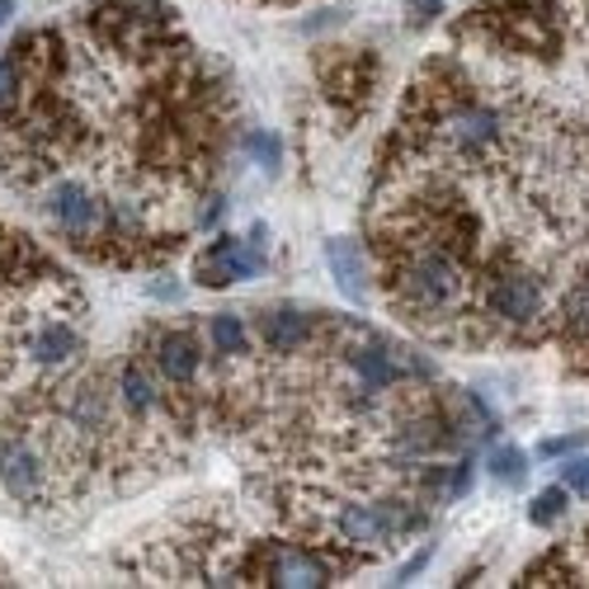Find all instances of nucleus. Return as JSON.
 <instances>
[{"label": "nucleus", "instance_id": "1", "mask_svg": "<svg viewBox=\"0 0 589 589\" xmlns=\"http://www.w3.org/2000/svg\"><path fill=\"white\" fill-rule=\"evenodd\" d=\"M387 293L396 302V312L410 316V321L467 316V269L434 236H416L406 250H396Z\"/></svg>", "mask_w": 589, "mask_h": 589}, {"label": "nucleus", "instance_id": "2", "mask_svg": "<svg viewBox=\"0 0 589 589\" xmlns=\"http://www.w3.org/2000/svg\"><path fill=\"white\" fill-rule=\"evenodd\" d=\"M509 137V123H505V109L476 100V94H443V100L429 109L424 118V141L434 147L443 161H457V166H482L490 161V151H500Z\"/></svg>", "mask_w": 589, "mask_h": 589}, {"label": "nucleus", "instance_id": "3", "mask_svg": "<svg viewBox=\"0 0 589 589\" xmlns=\"http://www.w3.org/2000/svg\"><path fill=\"white\" fill-rule=\"evenodd\" d=\"M61 486H67V472L57 467V457L43 449V439L34 443L24 429H10L0 439V490L24 505V509H43L61 500Z\"/></svg>", "mask_w": 589, "mask_h": 589}, {"label": "nucleus", "instance_id": "4", "mask_svg": "<svg viewBox=\"0 0 589 589\" xmlns=\"http://www.w3.org/2000/svg\"><path fill=\"white\" fill-rule=\"evenodd\" d=\"M5 344H10V354H24V363L38 373H57L86 354V336L61 312H43L34 321L14 326Z\"/></svg>", "mask_w": 589, "mask_h": 589}, {"label": "nucleus", "instance_id": "5", "mask_svg": "<svg viewBox=\"0 0 589 589\" xmlns=\"http://www.w3.org/2000/svg\"><path fill=\"white\" fill-rule=\"evenodd\" d=\"M38 208L71 246L100 241V194L76 174H57V180L38 184Z\"/></svg>", "mask_w": 589, "mask_h": 589}, {"label": "nucleus", "instance_id": "6", "mask_svg": "<svg viewBox=\"0 0 589 589\" xmlns=\"http://www.w3.org/2000/svg\"><path fill=\"white\" fill-rule=\"evenodd\" d=\"M482 316H490L505 330H533L547 316V288L529 269H509L482 293Z\"/></svg>", "mask_w": 589, "mask_h": 589}, {"label": "nucleus", "instance_id": "7", "mask_svg": "<svg viewBox=\"0 0 589 589\" xmlns=\"http://www.w3.org/2000/svg\"><path fill=\"white\" fill-rule=\"evenodd\" d=\"M264 227L254 222L250 236L241 241V236H217V241L199 254V264H194V279L203 283V288H227V283H246L254 279L264 269Z\"/></svg>", "mask_w": 589, "mask_h": 589}, {"label": "nucleus", "instance_id": "8", "mask_svg": "<svg viewBox=\"0 0 589 589\" xmlns=\"http://www.w3.org/2000/svg\"><path fill=\"white\" fill-rule=\"evenodd\" d=\"M336 580L326 556H316L312 547H297V543H279L269 547L264 556V585H279V589H321Z\"/></svg>", "mask_w": 589, "mask_h": 589}, {"label": "nucleus", "instance_id": "9", "mask_svg": "<svg viewBox=\"0 0 589 589\" xmlns=\"http://www.w3.org/2000/svg\"><path fill=\"white\" fill-rule=\"evenodd\" d=\"M147 363L161 382L170 387H189L203 369V354H199V336L194 330H151V344H147Z\"/></svg>", "mask_w": 589, "mask_h": 589}, {"label": "nucleus", "instance_id": "10", "mask_svg": "<svg viewBox=\"0 0 589 589\" xmlns=\"http://www.w3.org/2000/svg\"><path fill=\"white\" fill-rule=\"evenodd\" d=\"M254 330H260V344L269 349V354L293 359L312 340V316L302 312V307H269V312H260Z\"/></svg>", "mask_w": 589, "mask_h": 589}, {"label": "nucleus", "instance_id": "11", "mask_svg": "<svg viewBox=\"0 0 589 589\" xmlns=\"http://www.w3.org/2000/svg\"><path fill=\"white\" fill-rule=\"evenodd\" d=\"M47 264V254L38 250V241H29V236H5L0 241V279L5 283H20V288H38V274Z\"/></svg>", "mask_w": 589, "mask_h": 589}, {"label": "nucleus", "instance_id": "12", "mask_svg": "<svg viewBox=\"0 0 589 589\" xmlns=\"http://www.w3.org/2000/svg\"><path fill=\"white\" fill-rule=\"evenodd\" d=\"M326 264L336 274V288L349 302H369V264H363L354 241H326Z\"/></svg>", "mask_w": 589, "mask_h": 589}, {"label": "nucleus", "instance_id": "13", "mask_svg": "<svg viewBox=\"0 0 589 589\" xmlns=\"http://www.w3.org/2000/svg\"><path fill=\"white\" fill-rule=\"evenodd\" d=\"M213 344H217V354H231V359L250 354V336H246L241 316H236V312H217L213 316Z\"/></svg>", "mask_w": 589, "mask_h": 589}, {"label": "nucleus", "instance_id": "14", "mask_svg": "<svg viewBox=\"0 0 589 589\" xmlns=\"http://www.w3.org/2000/svg\"><path fill=\"white\" fill-rule=\"evenodd\" d=\"M429 490H434L439 500H463L472 490V463H453V467H434L424 476Z\"/></svg>", "mask_w": 589, "mask_h": 589}, {"label": "nucleus", "instance_id": "15", "mask_svg": "<svg viewBox=\"0 0 589 589\" xmlns=\"http://www.w3.org/2000/svg\"><path fill=\"white\" fill-rule=\"evenodd\" d=\"M566 505H570V490L566 486H547L543 496L529 500V523H537V529H552V523L566 514Z\"/></svg>", "mask_w": 589, "mask_h": 589}, {"label": "nucleus", "instance_id": "16", "mask_svg": "<svg viewBox=\"0 0 589 589\" xmlns=\"http://www.w3.org/2000/svg\"><path fill=\"white\" fill-rule=\"evenodd\" d=\"M246 151H250V161L269 170V174H279L283 166V137L279 133H264V127H254V133L246 137Z\"/></svg>", "mask_w": 589, "mask_h": 589}, {"label": "nucleus", "instance_id": "17", "mask_svg": "<svg viewBox=\"0 0 589 589\" xmlns=\"http://www.w3.org/2000/svg\"><path fill=\"white\" fill-rule=\"evenodd\" d=\"M490 476H496L500 486H519L523 476H529V457L519 449H509V443H500V449H490Z\"/></svg>", "mask_w": 589, "mask_h": 589}, {"label": "nucleus", "instance_id": "18", "mask_svg": "<svg viewBox=\"0 0 589 589\" xmlns=\"http://www.w3.org/2000/svg\"><path fill=\"white\" fill-rule=\"evenodd\" d=\"M562 486L576 490V496H589V457H576V463L562 467Z\"/></svg>", "mask_w": 589, "mask_h": 589}, {"label": "nucleus", "instance_id": "19", "mask_svg": "<svg viewBox=\"0 0 589 589\" xmlns=\"http://www.w3.org/2000/svg\"><path fill=\"white\" fill-rule=\"evenodd\" d=\"M443 14V0H410V20L416 24H429V20H439Z\"/></svg>", "mask_w": 589, "mask_h": 589}, {"label": "nucleus", "instance_id": "20", "mask_svg": "<svg viewBox=\"0 0 589 589\" xmlns=\"http://www.w3.org/2000/svg\"><path fill=\"white\" fill-rule=\"evenodd\" d=\"M429 556H434V547H420V556H410V562H406L401 570H396V585L416 580V576H420V570H424V562H429Z\"/></svg>", "mask_w": 589, "mask_h": 589}, {"label": "nucleus", "instance_id": "21", "mask_svg": "<svg viewBox=\"0 0 589 589\" xmlns=\"http://www.w3.org/2000/svg\"><path fill=\"white\" fill-rule=\"evenodd\" d=\"M580 443H585V434H570V439H547V443H543V453H547V457H556V453L580 449Z\"/></svg>", "mask_w": 589, "mask_h": 589}, {"label": "nucleus", "instance_id": "22", "mask_svg": "<svg viewBox=\"0 0 589 589\" xmlns=\"http://www.w3.org/2000/svg\"><path fill=\"white\" fill-rule=\"evenodd\" d=\"M10 14H14V0H0V29L10 24Z\"/></svg>", "mask_w": 589, "mask_h": 589}]
</instances>
